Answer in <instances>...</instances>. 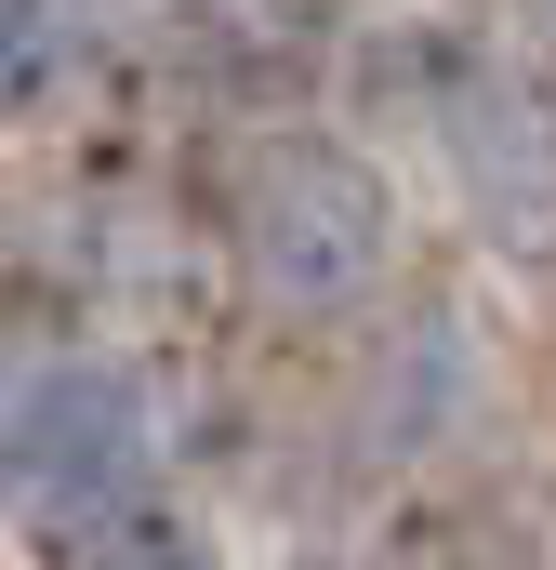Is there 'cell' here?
Listing matches in <instances>:
<instances>
[{
    "label": "cell",
    "instance_id": "6da1fadb",
    "mask_svg": "<svg viewBox=\"0 0 556 570\" xmlns=\"http://www.w3.org/2000/svg\"><path fill=\"white\" fill-rule=\"evenodd\" d=\"M13 504H27L53 544H80V558L133 544V504H146V412H133V385L53 372V385L13 412Z\"/></svg>",
    "mask_w": 556,
    "mask_h": 570
},
{
    "label": "cell",
    "instance_id": "7a4b0ae2",
    "mask_svg": "<svg viewBox=\"0 0 556 570\" xmlns=\"http://www.w3.org/2000/svg\"><path fill=\"white\" fill-rule=\"evenodd\" d=\"M239 253H252L266 292L331 305V292L371 279V253H385V186L345 146H266L252 186H239Z\"/></svg>",
    "mask_w": 556,
    "mask_h": 570
},
{
    "label": "cell",
    "instance_id": "3957f363",
    "mask_svg": "<svg viewBox=\"0 0 556 570\" xmlns=\"http://www.w3.org/2000/svg\"><path fill=\"white\" fill-rule=\"evenodd\" d=\"M93 570H199V558H186V544H146V531H133V544H107Z\"/></svg>",
    "mask_w": 556,
    "mask_h": 570
},
{
    "label": "cell",
    "instance_id": "277c9868",
    "mask_svg": "<svg viewBox=\"0 0 556 570\" xmlns=\"http://www.w3.org/2000/svg\"><path fill=\"white\" fill-rule=\"evenodd\" d=\"M0 80H13V27H0Z\"/></svg>",
    "mask_w": 556,
    "mask_h": 570
}]
</instances>
